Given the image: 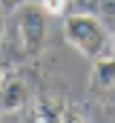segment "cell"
I'll list each match as a JSON object with an SVG mask.
<instances>
[{
  "label": "cell",
  "instance_id": "cell-1",
  "mask_svg": "<svg viewBox=\"0 0 115 123\" xmlns=\"http://www.w3.org/2000/svg\"><path fill=\"white\" fill-rule=\"evenodd\" d=\"M63 40L86 57H98L109 46V31L92 12H69L63 17Z\"/></svg>",
  "mask_w": 115,
  "mask_h": 123
},
{
  "label": "cell",
  "instance_id": "cell-2",
  "mask_svg": "<svg viewBox=\"0 0 115 123\" xmlns=\"http://www.w3.org/2000/svg\"><path fill=\"white\" fill-rule=\"evenodd\" d=\"M14 37L17 46L26 57H37L46 46V12L40 9V3L35 6L32 0L20 3L14 9Z\"/></svg>",
  "mask_w": 115,
  "mask_h": 123
},
{
  "label": "cell",
  "instance_id": "cell-3",
  "mask_svg": "<svg viewBox=\"0 0 115 123\" xmlns=\"http://www.w3.org/2000/svg\"><path fill=\"white\" fill-rule=\"evenodd\" d=\"M32 103V92L23 80L6 77L0 83V112H20Z\"/></svg>",
  "mask_w": 115,
  "mask_h": 123
},
{
  "label": "cell",
  "instance_id": "cell-4",
  "mask_svg": "<svg viewBox=\"0 0 115 123\" xmlns=\"http://www.w3.org/2000/svg\"><path fill=\"white\" fill-rule=\"evenodd\" d=\"M115 86V55L104 52L98 57H92V69H89V89L92 92H107Z\"/></svg>",
  "mask_w": 115,
  "mask_h": 123
},
{
  "label": "cell",
  "instance_id": "cell-5",
  "mask_svg": "<svg viewBox=\"0 0 115 123\" xmlns=\"http://www.w3.org/2000/svg\"><path fill=\"white\" fill-rule=\"evenodd\" d=\"M32 123H63V109L52 106L49 100H40L32 112Z\"/></svg>",
  "mask_w": 115,
  "mask_h": 123
},
{
  "label": "cell",
  "instance_id": "cell-6",
  "mask_svg": "<svg viewBox=\"0 0 115 123\" xmlns=\"http://www.w3.org/2000/svg\"><path fill=\"white\" fill-rule=\"evenodd\" d=\"M37 3L46 14H66V9H69V0H37Z\"/></svg>",
  "mask_w": 115,
  "mask_h": 123
},
{
  "label": "cell",
  "instance_id": "cell-7",
  "mask_svg": "<svg viewBox=\"0 0 115 123\" xmlns=\"http://www.w3.org/2000/svg\"><path fill=\"white\" fill-rule=\"evenodd\" d=\"M63 123H86L75 109H63Z\"/></svg>",
  "mask_w": 115,
  "mask_h": 123
},
{
  "label": "cell",
  "instance_id": "cell-8",
  "mask_svg": "<svg viewBox=\"0 0 115 123\" xmlns=\"http://www.w3.org/2000/svg\"><path fill=\"white\" fill-rule=\"evenodd\" d=\"M3 3H6L9 9H17V6H20V3H26V0H3Z\"/></svg>",
  "mask_w": 115,
  "mask_h": 123
},
{
  "label": "cell",
  "instance_id": "cell-9",
  "mask_svg": "<svg viewBox=\"0 0 115 123\" xmlns=\"http://www.w3.org/2000/svg\"><path fill=\"white\" fill-rule=\"evenodd\" d=\"M3 80H6V60L0 57V83H3Z\"/></svg>",
  "mask_w": 115,
  "mask_h": 123
},
{
  "label": "cell",
  "instance_id": "cell-10",
  "mask_svg": "<svg viewBox=\"0 0 115 123\" xmlns=\"http://www.w3.org/2000/svg\"><path fill=\"white\" fill-rule=\"evenodd\" d=\"M3 31H6V20H3V14H0V40H3Z\"/></svg>",
  "mask_w": 115,
  "mask_h": 123
},
{
  "label": "cell",
  "instance_id": "cell-11",
  "mask_svg": "<svg viewBox=\"0 0 115 123\" xmlns=\"http://www.w3.org/2000/svg\"><path fill=\"white\" fill-rule=\"evenodd\" d=\"M109 49H112V55H115V31L109 34Z\"/></svg>",
  "mask_w": 115,
  "mask_h": 123
}]
</instances>
